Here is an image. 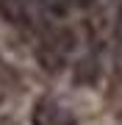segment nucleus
I'll use <instances>...</instances> for the list:
<instances>
[{
  "instance_id": "obj_3",
  "label": "nucleus",
  "mask_w": 122,
  "mask_h": 125,
  "mask_svg": "<svg viewBox=\"0 0 122 125\" xmlns=\"http://www.w3.org/2000/svg\"><path fill=\"white\" fill-rule=\"evenodd\" d=\"M94 0H67V6H75V9H86V6H92Z\"/></svg>"
},
{
  "instance_id": "obj_2",
  "label": "nucleus",
  "mask_w": 122,
  "mask_h": 125,
  "mask_svg": "<svg viewBox=\"0 0 122 125\" xmlns=\"http://www.w3.org/2000/svg\"><path fill=\"white\" fill-rule=\"evenodd\" d=\"M33 125H64V111L56 103L50 100H39L33 106V117H31Z\"/></svg>"
},
{
  "instance_id": "obj_1",
  "label": "nucleus",
  "mask_w": 122,
  "mask_h": 125,
  "mask_svg": "<svg viewBox=\"0 0 122 125\" xmlns=\"http://www.w3.org/2000/svg\"><path fill=\"white\" fill-rule=\"evenodd\" d=\"M69 47H72V36L67 31H56L53 36H47L39 47V61L47 72H56L58 67H64L69 58Z\"/></svg>"
}]
</instances>
